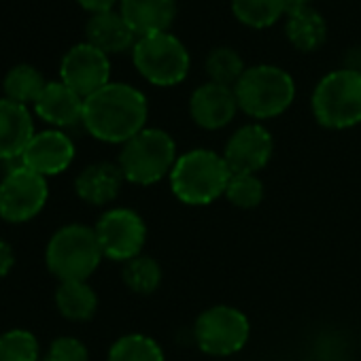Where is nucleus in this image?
I'll return each instance as SVG.
<instances>
[{
	"mask_svg": "<svg viewBox=\"0 0 361 361\" xmlns=\"http://www.w3.org/2000/svg\"><path fill=\"white\" fill-rule=\"evenodd\" d=\"M272 153V134L262 123H247L228 138L221 155L232 174H257L268 166Z\"/></svg>",
	"mask_w": 361,
	"mask_h": 361,
	"instance_id": "12",
	"label": "nucleus"
},
{
	"mask_svg": "<svg viewBox=\"0 0 361 361\" xmlns=\"http://www.w3.org/2000/svg\"><path fill=\"white\" fill-rule=\"evenodd\" d=\"M13 264H16V255H13L11 245L0 238V279L11 272Z\"/></svg>",
	"mask_w": 361,
	"mask_h": 361,
	"instance_id": "30",
	"label": "nucleus"
},
{
	"mask_svg": "<svg viewBox=\"0 0 361 361\" xmlns=\"http://www.w3.org/2000/svg\"><path fill=\"white\" fill-rule=\"evenodd\" d=\"M149 104L140 90L128 83H109L85 98L81 123L102 142L126 145L145 130Z\"/></svg>",
	"mask_w": 361,
	"mask_h": 361,
	"instance_id": "1",
	"label": "nucleus"
},
{
	"mask_svg": "<svg viewBox=\"0 0 361 361\" xmlns=\"http://www.w3.org/2000/svg\"><path fill=\"white\" fill-rule=\"evenodd\" d=\"M238 109L253 119H272L285 113L295 98L293 77L272 64H257L234 85Z\"/></svg>",
	"mask_w": 361,
	"mask_h": 361,
	"instance_id": "3",
	"label": "nucleus"
},
{
	"mask_svg": "<svg viewBox=\"0 0 361 361\" xmlns=\"http://www.w3.org/2000/svg\"><path fill=\"white\" fill-rule=\"evenodd\" d=\"M204 71H207V75L211 77L213 83L234 87L247 68H245L243 56L236 49H232V47H215L207 56Z\"/></svg>",
	"mask_w": 361,
	"mask_h": 361,
	"instance_id": "25",
	"label": "nucleus"
},
{
	"mask_svg": "<svg viewBox=\"0 0 361 361\" xmlns=\"http://www.w3.org/2000/svg\"><path fill=\"white\" fill-rule=\"evenodd\" d=\"M47 198V178L20 164L0 180V217L9 224L30 221L43 211Z\"/></svg>",
	"mask_w": 361,
	"mask_h": 361,
	"instance_id": "9",
	"label": "nucleus"
},
{
	"mask_svg": "<svg viewBox=\"0 0 361 361\" xmlns=\"http://www.w3.org/2000/svg\"><path fill=\"white\" fill-rule=\"evenodd\" d=\"M232 172L221 153L211 149H192L178 155L170 188L176 200L190 207H207L226 196Z\"/></svg>",
	"mask_w": 361,
	"mask_h": 361,
	"instance_id": "2",
	"label": "nucleus"
},
{
	"mask_svg": "<svg viewBox=\"0 0 361 361\" xmlns=\"http://www.w3.org/2000/svg\"><path fill=\"white\" fill-rule=\"evenodd\" d=\"M312 0H289V7H295V5H310Z\"/></svg>",
	"mask_w": 361,
	"mask_h": 361,
	"instance_id": "33",
	"label": "nucleus"
},
{
	"mask_svg": "<svg viewBox=\"0 0 361 361\" xmlns=\"http://www.w3.org/2000/svg\"><path fill=\"white\" fill-rule=\"evenodd\" d=\"M45 359L47 361H90V353H87V346L79 338L62 336L51 342Z\"/></svg>",
	"mask_w": 361,
	"mask_h": 361,
	"instance_id": "29",
	"label": "nucleus"
},
{
	"mask_svg": "<svg viewBox=\"0 0 361 361\" xmlns=\"http://www.w3.org/2000/svg\"><path fill=\"white\" fill-rule=\"evenodd\" d=\"M121 279L130 291L140 293V295H149L161 283V266L153 257L140 253L138 257L126 262Z\"/></svg>",
	"mask_w": 361,
	"mask_h": 361,
	"instance_id": "26",
	"label": "nucleus"
},
{
	"mask_svg": "<svg viewBox=\"0 0 361 361\" xmlns=\"http://www.w3.org/2000/svg\"><path fill=\"white\" fill-rule=\"evenodd\" d=\"M56 306L71 321H87L98 310V295L87 281H62L56 291Z\"/></svg>",
	"mask_w": 361,
	"mask_h": 361,
	"instance_id": "21",
	"label": "nucleus"
},
{
	"mask_svg": "<svg viewBox=\"0 0 361 361\" xmlns=\"http://www.w3.org/2000/svg\"><path fill=\"white\" fill-rule=\"evenodd\" d=\"M178 159L174 138L159 128H145L130 138L119 153V168L134 185H153L170 176Z\"/></svg>",
	"mask_w": 361,
	"mask_h": 361,
	"instance_id": "4",
	"label": "nucleus"
},
{
	"mask_svg": "<svg viewBox=\"0 0 361 361\" xmlns=\"http://www.w3.org/2000/svg\"><path fill=\"white\" fill-rule=\"evenodd\" d=\"M238 113V100L234 87L219 83H204L194 90L190 98V115L196 126L204 130H221L226 128Z\"/></svg>",
	"mask_w": 361,
	"mask_h": 361,
	"instance_id": "14",
	"label": "nucleus"
},
{
	"mask_svg": "<svg viewBox=\"0 0 361 361\" xmlns=\"http://www.w3.org/2000/svg\"><path fill=\"white\" fill-rule=\"evenodd\" d=\"M0 361H41L39 340L26 329H11L0 336Z\"/></svg>",
	"mask_w": 361,
	"mask_h": 361,
	"instance_id": "28",
	"label": "nucleus"
},
{
	"mask_svg": "<svg viewBox=\"0 0 361 361\" xmlns=\"http://www.w3.org/2000/svg\"><path fill=\"white\" fill-rule=\"evenodd\" d=\"M123 180L126 176L119 164L98 161L79 172L75 180V192L83 202L94 207H104L119 196Z\"/></svg>",
	"mask_w": 361,
	"mask_h": 361,
	"instance_id": "16",
	"label": "nucleus"
},
{
	"mask_svg": "<svg viewBox=\"0 0 361 361\" xmlns=\"http://www.w3.org/2000/svg\"><path fill=\"white\" fill-rule=\"evenodd\" d=\"M102 249L94 228L71 224L60 228L45 253L47 268L60 281H87L100 266Z\"/></svg>",
	"mask_w": 361,
	"mask_h": 361,
	"instance_id": "6",
	"label": "nucleus"
},
{
	"mask_svg": "<svg viewBox=\"0 0 361 361\" xmlns=\"http://www.w3.org/2000/svg\"><path fill=\"white\" fill-rule=\"evenodd\" d=\"M35 138V123L28 106L9 98L0 100V161L22 159Z\"/></svg>",
	"mask_w": 361,
	"mask_h": 361,
	"instance_id": "15",
	"label": "nucleus"
},
{
	"mask_svg": "<svg viewBox=\"0 0 361 361\" xmlns=\"http://www.w3.org/2000/svg\"><path fill=\"white\" fill-rule=\"evenodd\" d=\"M132 62L149 83L159 87L183 83L192 66L188 47L170 32L138 37L132 47Z\"/></svg>",
	"mask_w": 361,
	"mask_h": 361,
	"instance_id": "7",
	"label": "nucleus"
},
{
	"mask_svg": "<svg viewBox=\"0 0 361 361\" xmlns=\"http://www.w3.org/2000/svg\"><path fill=\"white\" fill-rule=\"evenodd\" d=\"M41 361H47V359H41Z\"/></svg>",
	"mask_w": 361,
	"mask_h": 361,
	"instance_id": "34",
	"label": "nucleus"
},
{
	"mask_svg": "<svg viewBox=\"0 0 361 361\" xmlns=\"http://www.w3.org/2000/svg\"><path fill=\"white\" fill-rule=\"evenodd\" d=\"M251 336V323L234 306H211L194 323V338L200 350L213 357H228L245 348Z\"/></svg>",
	"mask_w": 361,
	"mask_h": 361,
	"instance_id": "8",
	"label": "nucleus"
},
{
	"mask_svg": "<svg viewBox=\"0 0 361 361\" xmlns=\"http://www.w3.org/2000/svg\"><path fill=\"white\" fill-rule=\"evenodd\" d=\"M289 11V0H232L234 18L255 30L274 26Z\"/></svg>",
	"mask_w": 361,
	"mask_h": 361,
	"instance_id": "22",
	"label": "nucleus"
},
{
	"mask_svg": "<svg viewBox=\"0 0 361 361\" xmlns=\"http://www.w3.org/2000/svg\"><path fill=\"white\" fill-rule=\"evenodd\" d=\"M344 62H346V64H344V68L361 73V47H353V49L346 54Z\"/></svg>",
	"mask_w": 361,
	"mask_h": 361,
	"instance_id": "32",
	"label": "nucleus"
},
{
	"mask_svg": "<svg viewBox=\"0 0 361 361\" xmlns=\"http://www.w3.org/2000/svg\"><path fill=\"white\" fill-rule=\"evenodd\" d=\"M45 79L43 75L30 66V64H20L16 68H11L5 77V98L18 102V104H28V102H37V98L41 96V92L45 90Z\"/></svg>",
	"mask_w": 361,
	"mask_h": 361,
	"instance_id": "23",
	"label": "nucleus"
},
{
	"mask_svg": "<svg viewBox=\"0 0 361 361\" xmlns=\"http://www.w3.org/2000/svg\"><path fill=\"white\" fill-rule=\"evenodd\" d=\"M312 115L327 130L361 123V73L348 68L327 73L312 92Z\"/></svg>",
	"mask_w": 361,
	"mask_h": 361,
	"instance_id": "5",
	"label": "nucleus"
},
{
	"mask_svg": "<svg viewBox=\"0 0 361 361\" xmlns=\"http://www.w3.org/2000/svg\"><path fill=\"white\" fill-rule=\"evenodd\" d=\"M83 98L73 92L62 81H51L45 85L41 96L35 102V109L41 119L56 128H71L83 121Z\"/></svg>",
	"mask_w": 361,
	"mask_h": 361,
	"instance_id": "17",
	"label": "nucleus"
},
{
	"mask_svg": "<svg viewBox=\"0 0 361 361\" xmlns=\"http://www.w3.org/2000/svg\"><path fill=\"white\" fill-rule=\"evenodd\" d=\"M77 3H79L85 11H90L92 16H96V13L113 11V7H115L117 0H77Z\"/></svg>",
	"mask_w": 361,
	"mask_h": 361,
	"instance_id": "31",
	"label": "nucleus"
},
{
	"mask_svg": "<svg viewBox=\"0 0 361 361\" xmlns=\"http://www.w3.org/2000/svg\"><path fill=\"white\" fill-rule=\"evenodd\" d=\"M285 37L298 51L312 54L327 39V22L310 5L289 7L285 16Z\"/></svg>",
	"mask_w": 361,
	"mask_h": 361,
	"instance_id": "19",
	"label": "nucleus"
},
{
	"mask_svg": "<svg viewBox=\"0 0 361 361\" xmlns=\"http://www.w3.org/2000/svg\"><path fill=\"white\" fill-rule=\"evenodd\" d=\"M94 232L100 243L102 255L123 264L138 257L147 240V226L142 217L136 211L121 207L106 211L98 219Z\"/></svg>",
	"mask_w": 361,
	"mask_h": 361,
	"instance_id": "10",
	"label": "nucleus"
},
{
	"mask_svg": "<svg viewBox=\"0 0 361 361\" xmlns=\"http://www.w3.org/2000/svg\"><path fill=\"white\" fill-rule=\"evenodd\" d=\"M136 37L168 32L176 16V0H121V11Z\"/></svg>",
	"mask_w": 361,
	"mask_h": 361,
	"instance_id": "18",
	"label": "nucleus"
},
{
	"mask_svg": "<svg viewBox=\"0 0 361 361\" xmlns=\"http://www.w3.org/2000/svg\"><path fill=\"white\" fill-rule=\"evenodd\" d=\"M109 361H166L161 346L145 334H128L113 342Z\"/></svg>",
	"mask_w": 361,
	"mask_h": 361,
	"instance_id": "24",
	"label": "nucleus"
},
{
	"mask_svg": "<svg viewBox=\"0 0 361 361\" xmlns=\"http://www.w3.org/2000/svg\"><path fill=\"white\" fill-rule=\"evenodd\" d=\"M226 198L230 204L243 211H251L264 200V183L257 174H232Z\"/></svg>",
	"mask_w": 361,
	"mask_h": 361,
	"instance_id": "27",
	"label": "nucleus"
},
{
	"mask_svg": "<svg viewBox=\"0 0 361 361\" xmlns=\"http://www.w3.org/2000/svg\"><path fill=\"white\" fill-rule=\"evenodd\" d=\"M75 159L73 140L60 130H45L35 134L22 155V166L30 168L41 176H56L64 172Z\"/></svg>",
	"mask_w": 361,
	"mask_h": 361,
	"instance_id": "13",
	"label": "nucleus"
},
{
	"mask_svg": "<svg viewBox=\"0 0 361 361\" xmlns=\"http://www.w3.org/2000/svg\"><path fill=\"white\" fill-rule=\"evenodd\" d=\"M87 43L94 45L96 49L109 54H121L126 49H132L138 37L134 30L128 26L121 13L106 11V13H96L90 18L85 26Z\"/></svg>",
	"mask_w": 361,
	"mask_h": 361,
	"instance_id": "20",
	"label": "nucleus"
},
{
	"mask_svg": "<svg viewBox=\"0 0 361 361\" xmlns=\"http://www.w3.org/2000/svg\"><path fill=\"white\" fill-rule=\"evenodd\" d=\"M60 79L83 100L111 81V62L109 56L96 49L90 43H79L66 51L60 64Z\"/></svg>",
	"mask_w": 361,
	"mask_h": 361,
	"instance_id": "11",
	"label": "nucleus"
}]
</instances>
